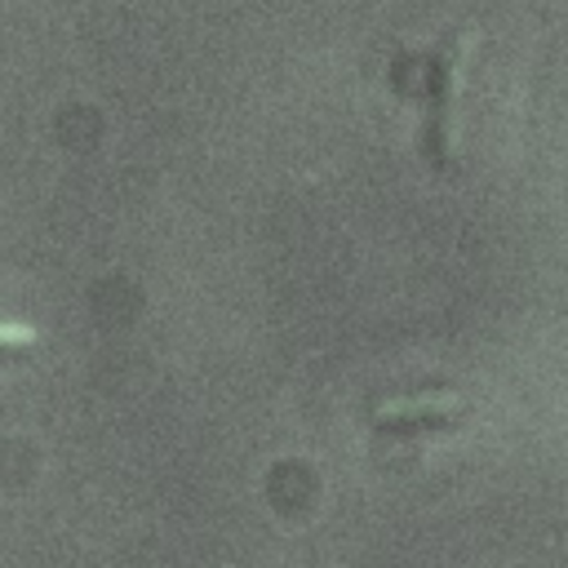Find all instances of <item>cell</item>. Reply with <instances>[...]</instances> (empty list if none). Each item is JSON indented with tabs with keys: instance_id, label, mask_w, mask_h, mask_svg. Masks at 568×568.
Here are the masks:
<instances>
[{
	"instance_id": "6da1fadb",
	"label": "cell",
	"mask_w": 568,
	"mask_h": 568,
	"mask_svg": "<svg viewBox=\"0 0 568 568\" xmlns=\"http://www.w3.org/2000/svg\"><path fill=\"white\" fill-rule=\"evenodd\" d=\"M462 44L466 31H448L435 53L426 58V106H422V155L435 169H448V111L457 93V71H462Z\"/></svg>"
},
{
	"instance_id": "7a4b0ae2",
	"label": "cell",
	"mask_w": 568,
	"mask_h": 568,
	"mask_svg": "<svg viewBox=\"0 0 568 568\" xmlns=\"http://www.w3.org/2000/svg\"><path fill=\"white\" fill-rule=\"evenodd\" d=\"M466 417V404L453 399L448 390H426V395H404L386 399L373 408V426L382 435H417V430H453Z\"/></svg>"
},
{
	"instance_id": "3957f363",
	"label": "cell",
	"mask_w": 568,
	"mask_h": 568,
	"mask_svg": "<svg viewBox=\"0 0 568 568\" xmlns=\"http://www.w3.org/2000/svg\"><path fill=\"white\" fill-rule=\"evenodd\" d=\"M36 342H40L36 328H27V324H0V355H18V351H27Z\"/></svg>"
}]
</instances>
